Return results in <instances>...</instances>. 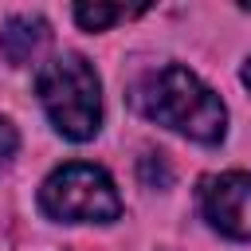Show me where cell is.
Listing matches in <instances>:
<instances>
[{
  "mask_svg": "<svg viewBox=\"0 0 251 251\" xmlns=\"http://www.w3.org/2000/svg\"><path fill=\"white\" fill-rule=\"evenodd\" d=\"M39 208L55 224H114L122 216V196L106 169L67 161L39 184Z\"/></svg>",
  "mask_w": 251,
  "mask_h": 251,
  "instance_id": "3957f363",
  "label": "cell"
},
{
  "mask_svg": "<svg viewBox=\"0 0 251 251\" xmlns=\"http://www.w3.org/2000/svg\"><path fill=\"white\" fill-rule=\"evenodd\" d=\"M16 149H20V133H16V126H12L8 118H0V173L12 165Z\"/></svg>",
  "mask_w": 251,
  "mask_h": 251,
  "instance_id": "52a82bcc",
  "label": "cell"
},
{
  "mask_svg": "<svg viewBox=\"0 0 251 251\" xmlns=\"http://www.w3.org/2000/svg\"><path fill=\"white\" fill-rule=\"evenodd\" d=\"M196 208L212 231L224 239H251V173L247 169H227V173H208L196 184Z\"/></svg>",
  "mask_w": 251,
  "mask_h": 251,
  "instance_id": "277c9868",
  "label": "cell"
},
{
  "mask_svg": "<svg viewBox=\"0 0 251 251\" xmlns=\"http://www.w3.org/2000/svg\"><path fill=\"white\" fill-rule=\"evenodd\" d=\"M51 39V27L43 16H12L4 27H0V51L8 55V63L24 67L31 63Z\"/></svg>",
  "mask_w": 251,
  "mask_h": 251,
  "instance_id": "5b68a950",
  "label": "cell"
},
{
  "mask_svg": "<svg viewBox=\"0 0 251 251\" xmlns=\"http://www.w3.org/2000/svg\"><path fill=\"white\" fill-rule=\"evenodd\" d=\"M35 94L59 137L90 141L102 129V82L82 55L67 51L47 59L35 75Z\"/></svg>",
  "mask_w": 251,
  "mask_h": 251,
  "instance_id": "7a4b0ae2",
  "label": "cell"
},
{
  "mask_svg": "<svg viewBox=\"0 0 251 251\" xmlns=\"http://www.w3.org/2000/svg\"><path fill=\"white\" fill-rule=\"evenodd\" d=\"M141 8H122V4H102V0H94V4H75V24L82 27V31H106L110 24H118V20H126V16H137Z\"/></svg>",
  "mask_w": 251,
  "mask_h": 251,
  "instance_id": "8992f818",
  "label": "cell"
},
{
  "mask_svg": "<svg viewBox=\"0 0 251 251\" xmlns=\"http://www.w3.org/2000/svg\"><path fill=\"white\" fill-rule=\"evenodd\" d=\"M239 78H243V86L251 90V55H247V63H243V71H239Z\"/></svg>",
  "mask_w": 251,
  "mask_h": 251,
  "instance_id": "ba28073f",
  "label": "cell"
},
{
  "mask_svg": "<svg viewBox=\"0 0 251 251\" xmlns=\"http://www.w3.org/2000/svg\"><path fill=\"white\" fill-rule=\"evenodd\" d=\"M133 106L149 122H157L196 145H220L227 137L224 98L196 71H188L180 63H165V67L141 75L133 86Z\"/></svg>",
  "mask_w": 251,
  "mask_h": 251,
  "instance_id": "6da1fadb",
  "label": "cell"
}]
</instances>
